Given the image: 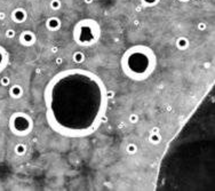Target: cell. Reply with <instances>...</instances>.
I'll return each mask as SVG.
<instances>
[{
    "instance_id": "cell-1",
    "label": "cell",
    "mask_w": 215,
    "mask_h": 191,
    "mask_svg": "<svg viewBox=\"0 0 215 191\" xmlns=\"http://www.w3.org/2000/svg\"><path fill=\"white\" fill-rule=\"evenodd\" d=\"M13 18H14L16 22L23 21V20L25 18V12H23V10H21V9L15 10V12L13 13Z\"/></svg>"
},
{
    "instance_id": "cell-2",
    "label": "cell",
    "mask_w": 215,
    "mask_h": 191,
    "mask_svg": "<svg viewBox=\"0 0 215 191\" xmlns=\"http://www.w3.org/2000/svg\"><path fill=\"white\" fill-rule=\"evenodd\" d=\"M22 35L25 37V43H28V45H31L35 41V38H33V35H31V32H23Z\"/></svg>"
},
{
    "instance_id": "cell-3",
    "label": "cell",
    "mask_w": 215,
    "mask_h": 191,
    "mask_svg": "<svg viewBox=\"0 0 215 191\" xmlns=\"http://www.w3.org/2000/svg\"><path fill=\"white\" fill-rule=\"evenodd\" d=\"M84 59H85V56H84V54L81 52L75 53V55H73V60H75V62H77V63L84 62Z\"/></svg>"
},
{
    "instance_id": "cell-4",
    "label": "cell",
    "mask_w": 215,
    "mask_h": 191,
    "mask_svg": "<svg viewBox=\"0 0 215 191\" xmlns=\"http://www.w3.org/2000/svg\"><path fill=\"white\" fill-rule=\"evenodd\" d=\"M10 93H12V95L14 96H20L22 94V88L20 86H13L12 87V89H10Z\"/></svg>"
},
{
    "instance_id": "cell-5",
    "label": "cell",
    "mask_w": 215,
    "mask_h": 191,
    "mask_svg": "<svg viewBox=\"0 0 215 191\" xmlns=\"http://www.w3.org/2000/svg\"><path fill=\"white\" fill-rule=\"evenodd\" d=\"M59 25H60V22H59L56 18H51V20L48 21V26L52 27V29H55V27H57Z\"/></svg>"
},
{
    "instance_id": "cell-6",
    "label": "cell",
    "mask_w": 215,
    "mask_h": 191,
    "mask_svg": "<svg viewBox=\"0 0 215 191\" xmlns=\"http://www.w3.org/2000/svg\"><path fill=\"white\" fill-rule=\"evenodd\" d=\"M177 46H179L180 48H185V47L188 46V40H187L185 38H180V39L177 40Z\"/></svg>"
},
{
    "instance_id": "cell-7",
    "label": "cell",
    "mask_w": 215,
    "mask_h": 191,
    "mask_svg": "<svg viewBox=\"0 0 215 191\" xmlns=\"http://www.w3.org/2000/svg\"><path fill=\"white\" fill-rule=\"evenodd\" d=\"M15 152H16L17 155H23V153L25 152V147H24L23 144H18L17 147L15 148Z\"/></svg>"
},
{
    "instance_id": "cell-8",
    "label": "cell",
    "mask_w": 215,
    "mask_h": 191,
    "mask_svg": "<svg viewBox=\"0 0 215 191\" xmlns=\"http://www.w3.org/2000/svg\"><path fill=\"white\" fill-rule=\"evenodd\" d=\"M136 150H138V148H136L135 144H128V145H127V152H128V153H135Z\"/></svg>"
},
{
    "instance_id": "cell-9",
    "label": "cell",
    "mask_w": 215,
    "mask_h": 191,
    "mask_svg": "<svg viewBox=\"0 0 215 191\" xmlns=\"http://www.w3.org/2000/svg\"><path fill=\"white\" fill-rule=\"evenodd\" d=\"M61 6V2L60 0H52V2H51V7L53 9H59Z\"/></svg>"
},
{
    "instance_id": "cell-10",
    "label": "cell",
    "mask_w": 215,
    "mask_h": 191,
    "mask_svg": "<svg viewBox=\"0 0 215 191\" xmlns=\"http://www.w3.org/2000/svg\"><path fill=\"white\" fill-rule=\"evenodd\" d=\"M6 35H7L8 38H13V37L15 35V31H14V30H12V29H9V30L6 31Z\"/></svg>"
},
{
    "instance_id": "cell-11",
    "label": "cell",
    "mask_w": 215,
    "mask_h": 191,
    "mask_svg": "<svg viewBox=\"0 0 215 191\" xmlns=\"http://www.w3.org/2000/svg\"><path fill=\"white\" fill-rule=\"evenodd\" d=\"M198 27H199L200 30H204V29L206 27V25H205V23H200V24L198 25Z\"/></svg>"
},
{
    "instance_id": "cell-12",
    "label": "cell",
    "mask_w": 215,
    "mask_h": 191,
    "mask_svg": "<svg viewBox=\"0 0 215 191\" xmlns=\"http://www.w3.org/2000/svg\"><path fill=\"white\" fill-rule=\"evenodd\" d=\"M8 82H9V79L8 78H4V79H2V84H4V85H7Z\"/></svg>"
},
{
    "instance_id": "cell-13",
    "label": "cell",
    "mask_w": 215,
    "mask_h": 191,
    "mask_svg": "<svg viewBox=\"0 0 215 191\" xmlns=\"http://www.w3.org/2000/svg\"><path fill=\"white\" fill-rule=\"evenodd\" d=\"M136 120H138V117H136V116H134V117L132 116V117H130V122H135Z\"/></svg>"
},
{
    "instance_id": "cell-14",
    "label": "cell",
    "mask_w": 215,
    "mask_h": 191,
    "mask_svg": "<svg viewBox=\"0 0 215 191\" xmlns=\"http://www.w3.org/2000/svg\"><path fill=\"white\" fill-rule=\"evenodd\" d=\"M5 18V14L4 13H0V20H4Z\"/></svg>"
},
{
    "instance_id": "cell-15",
    "label": "cell",
    "mask_w": 215,
    "mask_h": 191,
    "mask_svg": "<svg viewBox=\"0 0 215 191\" xmlns=\"http://www.w3.org/2000/svg\"><path fill=\"white\" fill-rule=\"evenodd\" d=\"M85 1H86L87 4H90V2H92V1H93V0H85Z\"/></svg>"
}]
</instances>
